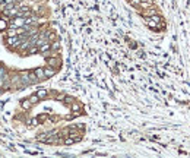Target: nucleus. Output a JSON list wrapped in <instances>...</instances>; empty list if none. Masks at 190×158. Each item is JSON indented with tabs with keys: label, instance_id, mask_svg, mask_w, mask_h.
<instances>
[{
	"label": "nucleus",
	"instance_id": "2",
	"mask_svg": "<svg viewBox=\"0 0 190 158\" xmlns=\"http://www.w3.org/2000/svg\"><path fill=\"white\" fill-rule=\"evenodd\" d=\"M46 62H47V64H48V66L56 67V69H59V67H60V64H61V60H60L57 56H50V57H47V59H46Z\"/></svg>",
	"mask_w": 190,
	"mask_h": 158
},
{
	"label": "nucleus",
	"instance_id": "13",
	"mask_svg": "<svg viewBox=\"0 0 190 158\" xmlns=\"http://www.w3.org/2000/svg\"><path fill=\"white\" fill-rule=\"evenodd\" d=\"M76 142V139L75 138H72V136H66L64 138V141H63V143L64 145H72V143H75Z\"/></svg>",
	"mask_w": 190,
	"mask_h": 158
},
{
	"label": "nucleus",
	"instance_id": "8",
	"mask_svg": "<svg viewBox=\"0 0 190 158\" xmlns=\"http://www.w3.org/2000/svg\"><path fill=\"white\" fill-rule=\"evenodd\" d=\"M50 50H51V43H44L43 46L38 47V51H40L41 54H44V53H47V51H50Z\"/></svg>",
	"mask_w": 190,
	"mask_h": 158
},
{
	"label": "nucleus",
	"instance_id": "10",
	"mask_svg": "<svg viewBox=\"0 0 190 158\" xmlns=\"http://www.w3.org/2000/svg\"><path fill=\"white\" fill-rule=\"evenodd\" d=\"M32 105H34V104L31 103V100H29V98H26V100H22V103H21V107H22L23 110H29Z\"/></svg>",
	"mask_w": 190,
	"mask_h": 158
},
{
	"label": "nucleus",
	"instance_id": "5",
	"mask_svg": "<svg viewBox=\"0 0 190 158\" xmlns=\"http://www.w3.org/2000/svg\"><path fill=\"white\" fill-rule=\"evenodd\" d=\"M56 72H57V69H56V67L46 66V67H44V75H46V79H48V78H53V76L56 75Z\"/></svg>",
	"mask_w": 190,
	"mask_h": 158
},
{
	"label": "nucleus",
	"instance_id": "15",
	"mask_svg": "<svg viewBox=\"0 0 190 158\" xmlns=\"http://www.w3.org/2000/svg\"><path fill=\"white\" fill-rule=\"evenodd\" d=\"M8 75V69L3 67V66H0V76H6Z\"/></svg>",
	"mask_w": 190,
	"mask_h": 158
},
{
	"label": "nucleus",
	"instance_id": "1",
	"mask_svg": "<svg viewBox=\"0 0 190 158\" xmlns=\"http://www.w3.org/2000/svg\"><path fill=\"white\" fill-rule=\"evenodd\" d=\"M21 43H22V38H21V35L8 37V40H6V46H8L9 49H12V50L18 49V47L21 46Z\"/></svg>",
	"mask_w": 190,
	"mask_h": 158
},
{
	"label": "nucleus",
	"instance_id": "3",
	"mask_svg": "<svg viewBox=\"0 0 190 158\" xmlns=\"http://www.w3.org/2000/svg\"><path fill=\"white\" fill-rule=\"evenodd\" d=\"M19 76H21V82H22V85H23V87H26V85H32V81H31L29 72H21V73H19Z\"/></svg>",
	"mask_w": 190,
	"mask_h": 158
},
{
	"label": "nucleus",
	"instance_id": "11",
	"mask_svg": "<svg viewBox=\"0 0 190 158\" xmlns=\"http://www.w3.org/2000/svg\"><path fill=\"white\" fill-rule=\"evenodd\" d=\"M51 50H53V51H59V50H60V41H59V40L51 41Z\"/></svg>",
	"mask_w": 190,
	"mask_h": 158
},
{
	"label": "nucleus",
	"instance_id": "12",
	"mask_svg": "<svg viewBox=\"0 0 190 158\" xmlns=\"http://www.w3.org/2000/svg\"><path fill=\"white\" fill-rule=\"evenodd\" d=\"M9 28V22L5 19H0V31H6Z\"/></svg>",
	"mask_w": 190,
	"mask_h": 158
},
{
	"label": "nucleus",
	"instance_id": "7",
	"mask_svg": "<svg viewBox=\"0 0 190 158\" xmlns=\"http://www.w3.org/2000/svg\"><path fill=\"white\" fill-rule=\"evenodd\" d=\"M70 110H72L73 113H79V111L82 110V104H81V103H78V101L75 100V101L70 104Z\"/></svg>",
	"mask_w": 190,
	"mask_h": 158
},
{
	"label": "nucleus",
	"instance_id": "14",
	"mask_svg": "<svg viewBox=\"0 0 190 158\" xmlns=\"http://www.w3.org/2000/svg\"><path fill=\"white\" fill-rule=\"evenodd\" d=\"M29 100H31V103H32V104H37L38 101H40V98H38V95H37V94L31 95V97H29Z\"/></svg>",
	"mask_w": 190,
	"mask_h": 158
},
{
	"label": "nucleus",
	"instance_id": "9",
	"mask_svg": "<svg viewBox=\"0 0 190 158\" xmlns=\"http://www.w3.org/2000/svg\"><path fill=\"white\" fill-rule=\"evenodd\" d=\"M37 95H38V98H40V100H44L47 95H48V91L46 89V88H41V89H38L37 92H35Z\"/></svg>",
	"mask_w": 190,
	"mask_h": 158
},
{
	"label": "nucleus",
	"instance_id": "4",
	"mask_svg": "<svg viewBox=\"0 0 190 158\" xmlns=\"http://www.w3.org/2000/svg\"><path fill=\"white\" fill-rule=\"evenodd\" d=\"M31 47H32L31 40L26 38V40H22V43H21V46L18 47V50H19V51H23V53H28V50H29Z\"/></svg>",
	"mask_w": 190,
	"mask_h": 158
},
{
	"label": "nucleus",
	"instance_id": "17",
	"mask_svg": "<svg viewBox=\"0 0 190 158\" xmlns=\"http://www.w3.org/2000/svg\"><path fill=\"white\" fill-rule=\"evenodd\" d=\"M0 94H2V89H0Z\"/></svg>",
	"mask_w": 190,
	"mask_h": 158
},
{
	"label": "nucleus",
	"instance_id": "6",
	"mask_svg": "<svg viewBox=\"0 0 190 158\" xmlns=\"http://www.w3.org/2000/svg\"><path fill=\"white\" fill-rule=\"evenodd\" d=\"M34 73H35V76L40 79V81H44L46 79V75H44V67H37L35 70H34Z\"/></svg>",
	"mask_w": 190,
	"mask_h": 158
},
{
	"label": "nucleus",
	"instance_id": "16",
	"mask_svg": "<svg viewBox=\"0 0 190 158\" xmlns=\"http://www.w3.org/2000/svg\"><path fill=\"white\" fill-rule=\"evenodd\" d=\"M35 2H46V0H35Z\"/></svg>",
	"mask_w": 190,
	"mask_h": 158
}]
</instances>
